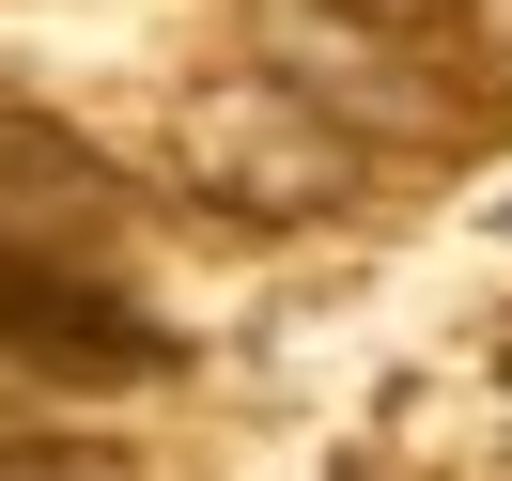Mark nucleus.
<instances>
[{
  "label": "nucleus",
  "instance_id": "nucleus-1",
  "mask_svg": "<svg viewBox=\"0 0 512 481\" xmlns=\"http://www.w3.org/2000/svg\"><path fill=\"white\" fill-rule=\"evenodd\" d=\"M357 125H326L295 78H233V94L187 109V187L218 202V218H326V202H357Z\"/></svg>",
  "mask_w": 512,
  "mask_h": 481
},
{
  "label": "nucleus",
  "instance_id": "nucleus-2",
  "mask_svg": "<svg viewBox=\"0 0 512 481\" xmlns=\"http://www.w3.org/2000/svg\"><path fill=\"white\" fill-rule=\"evenodd\" d=\"M0 373H47V388H140L156 373V311L109 295L78 249L47 233H0Z\"/></svg>",
  "mask_w": 512,
  "mask_h": 481
},
{
  "label": "nucleus",
  "instance_id": "nucleus-3",
  "mask_svg": "<svg viewBox=\"0 0 512 481\" xmlns=\"http://www.w3.org/2000/svg\"><path fill=\"white\" fill-rule=\"evenodd\" d=\"M0 202H47L63 233H78V218H94V233L125 218V187H109V171L78 156V140H47V125H32L16 94H0Z\"/></svg>",
  "mask_w": 512,
  "mask_h": 481
},
{
  "label": "nucleus",
  "instance_id": "nucleus-4",
  "mask_svg": "<svg viewBox=\"0 0 512 481\" xmlns=\"http://www.w3.org/2000/svg\"><path fill=\"white\" fill-rule=\"evenodd\" d=\"M0 481H125L109 450H32V435H0Z\"/></svg>",
  "mask_w": 512,
  "mask_h": 481
}]
</instances>
